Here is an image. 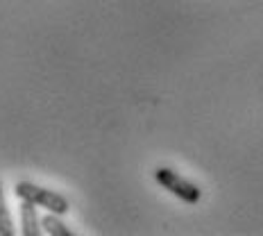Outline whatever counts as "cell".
I'll list each match as a JSON object with an SVG mask.
<instances>
[{"mask_svg":"<svg viewBox=\"0 0 263 236\" xmlns=\"http://www.w3.org/2000/svg\"><path fill=\"white\" fill-rule=\"evenodd\" d=\"M14 221H12V213L7 209V202H5L3 189H0V236H14Z\"/></svg>","mask_w":263,"mask_h":236,"instance_id":"obj_5","label":"cell"},{"mask_svg":"<svg viewBox=\"0 0 263 236\" xmlns=\"http://www.w3.org/2000/svg\"><path fill=\"white\" fill-rule=\"evenodd\" d=\"M41 229L46 234H50V236H73V232H70L68 227L62 223V218L57 216V213H48V216H43L41 218Z\"/></svg>","mask_w":263,"mask_h":236,"instance_id":"obj_4","label":"cell"},{"mask_svg":"<svg viewBox=\"0 0 263 236\" xmlns=\"http://www.w3.org/2000/svg\"><path fill=\"white\" fill-rule=\"evenodd\" d=\"M155 179L166 191H171V193H175L179 200L189 202V205H195V202L202 197V191L197 189L193 182H189L186 177H182L179 173H175L173 168H157V171H155Z\"/></svg>","mask_w":263,"mask_h":236,"instance_id":"obj_2","label":"cell"},{"mask_svg":"<svg viewBox=\"0 0 263 236\" xmlns=\"http://www.w3.org/2000/svg\"><path fill=\"white\" fill-rule=\"evenodd\" d=\"M16 195L21 200H30L34 202L36 207H43V209L57 213V216H64V213L70 211V202L66 200L62 193L57 191H48L43 186H36L32 182H18L16 184Z\"/></svg>","mask_w":263,"mask_h":236,"instance_id":"obj_1","label":"cell"},{"mask_svg":"<svg viewBox=\"0 0 263 236\" xmlns=\"http://www.w3.org/2000/svg\"><path fill=\"white\" fill-rule=\"evenodd\" d=\"M21 232L23 236L41 234V218L36 213V205L30 200H21Z\"/></svg>","mask_w":263,"mask_h":236,"instance_id":"obj_3","label":"cell"}]
</instances>
